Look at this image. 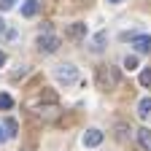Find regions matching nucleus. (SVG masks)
<instances>
[{"label": "nucleus", "mask_w": 151, "mask_h": 151, "mask_svg": "<svg viewBox=\"0 0 151 151\" xmlns=\"http://www.w3.org/2000/svg\"><path fill=\"white\" fill-rule=\"evenodd\" d=\"M38 49H41V51H46V54H54L57 49H60V38H57V35H51V32H46V35H41V38H38Z\"/></svg>", "instance_id": "3"}, {"label": "nucleus", "mask_w": 151, "mask_h": 151, "mask_svg": "<svg viewBox=\"0 0 151 151\" xmlns=\"http://www.w3.org/2000/svg\"><path fill=\"white\" fill-rule=\"evenodd\" d=\"M100 143H103V132H100V129H86L84 146H86V148H94V146H100Z\"/></svg>", "instance_id": "6"}, {"label": "nucleus", "mask_w": 151, "mask_h": 151, "mask_svg": "<svg viewBox=\"0 0 151 151\" xmlns=\"http://www.w3.org/2000/svg\"><path fill=\"white\" fill-rule=\"evenodd\" d=\"M138 116H140V119H148V116H151V97H143V100L138 103Z\"/></svg>", "instance_id": "8"}, {"label": "nucleus", "mask_w": 151, "mask_h": 151, "mask_svg": "<svg viewBox=\"0 0 151 151\" xmlns=\"http://www.w3.org/2000/svg\"><path fill=\"white\" fill-rule=\"evenodd\" d=\"M6 129H8V138H14L16 132H19V124H16V119H6Z\"/></svg>", "instance_id": "10"}, {"label": "nucleus", "mask_w": 151, "mask_h": 151, "mask_svg": "<svg viewBox=\"0 0 151 151\" xmlns=\"http://www.w3.org/2000/svg\"><path fill=\"white\" fill-rule=\"evenodd\" d=\"M38 14V0H27L22 6V16H35Z\"/></svg>", "instance_id": "9"}, {"label": "nucleus", "mask_w": 151, "mask_h": 151, "mask_svg": "<svg viewBox=\"0 0 151 151\" xmlns=\"http://www.w3.org/2000/svg\"><path fill=\"white\" fill-rule=\"evenodd\" d=\"M140 84H143V86H151V68H146V70L140 73Z\"/></svg>", "instance_id": "13"}, {"label": "nucleus", "mask_w": 151, "mask_h": 151, "mask_svg": "<svg viewBox=\"0 0 151 151\" xmlns=\"http://www.w3.org/2000/svg\"><path fill=\"white\" fill-rule=\"evenodd\" d=\"M108 3H119V0H108Z\"/></svg>", "instance_id": "19"}, {"label": "nucleus", "mask_w": 151, "mask_h": 151, "mask_svg": "<svg viewBox=\"0 0 151 151\" xmlns=\"http://www.w3.org/2000/svg\"><path fill=\"white\" fill-rule=\"evenodd\" d=\"M3 65H6V54L0 51V68H3Z\"/></svg>", "instance_id": "17"}, {"label": "nucleus", "mask_w": 151, "mask_h": 151, "mask_svg": "<svg viewBox=\"0 0 151 151\" xmlns=\"http://www.w3.org/2000/svg\"><path fill=\"white\" fill-rule=\"evenodd\" d=\"M103 43H105V32H100V35L92 41V49H94V51H100V49H103Z\"/></svg>", "instance_id": "12"}, {"label": "nucleus", "mask_w": 151, "mask_h": 151, "mask_svg": "<svg viewBox=\"0 0 151 151\" xmlns=\"http://www.w3.org/2000/svg\"><path fill=\"white\" fill-rule=\"evenodd\" d=\"M6 138H8V132H3V127H0V143H3Z\"/></svg>", "instance_id": "16"}, {"label": "nucleus", "mask_w": 151, "mask_h": 151, "mask_svg": "<svg viewBox=\"0 0 151 151\" xmlns=\"http://www.w3.org/2000/svg\"><path fill=\"white\" fill-rule=\"evenodd\" d=\"M138 143H140L143 151H151V129L148 127H140L138 129Z\"/></svg>", "instance_id": "7"}, {"label": "nucleus", "mask_w": 151, "mask_h": 151, "mask_svg": "<svg viewBox=\"0 0 151 151\" xmlns=\"http://www.w3.org/2000/svg\"><path fill=\"white\" fill-rule=\"evenodd\" d=\"M6 30V22H3V16H0V32H3Z\"/></svg>", "instance_id": "18"}, {"label": "nucleus", "mask_w": 151, "mask_h": 151, "mask_svg": "<svg viewBox=\"0 0 151 151\" xmlns=\"http://www.w3.org/2000/svg\"><path fill=\"white\" fill-rule=\"evenodd\" d=\"M65 35L70 41H81V38H86V24L84 22H73V24L65 27Z\"/></svg>", "instance_id": "4"}, {"label": "nucleus", "mask_w": 151, "mask_h": 151, "mask_svg": "<svg viewBox=\"0 0 151 151\" xmlns=\"http://www.w3.org/2000/svg\"><path fill=\"white\" fill-rule=\"evenodd\" d=\"M132 49L138 54H148L151 51V35H135L132 38Z\"/></svg>", "instance_id": "5"}, {"label": "nucleus", "mask_w": 151, "mask_h": 151, "mask_svg": "<svg viewBox=\"0 0 151 151\" xmlns=\"http://www.w3.org/2000/svg\"><path fill=\"white\" fill-rule=\"evenodd\" d=\"M124 68L127 70H135L138 68V57H127V60H124Z\"/></svg>", "instance_id": "14"}, {"label": "nucleus", "mask_w": 151, "mask_h": 151, "mask_svg": "<svg viewBox=\"0 0 151 151\" xmlns=\"http://www.w3.org/2000/svg\"><path fill=\"white\" fill-rule=\"evenodd\" d=\"M11 105H14V100H11V94H6V92H3V94H0V108H3V111H8Z\"/></svg>", "instance_id": "11"}, {"label": "nucleus", "mask_w": 151, "mask_h": 151, "mask_svg": "<svg viewBox=\"0 0 151 151\" xmlns=\"http://www.w3.org/2000/svg\"><path fill=\"white\" fill-rule=\"evenodd\" d=\"M14 6H16V0H0V11H8Z\"/></svg>", "instance_id": "15"}, {"label": "nucleus", "mask_w": 151, "mask_h": 151, "mask_svg": "<svg viewBox=\"0 0 151 151\" xmlns=\"http://www.w3.org/2000/svg\"><path fill=\"white\" fill-rule=\"evenodd\" d=\"M119 84V70L111 65H100L97 68V86L100 89H116Z\"/></svg>", "instance_id": "1"}, {"label": "nucleus", "mask_w": 151, "mask_h": 151, "mask_svg": "<svg viewBox=\"0 0 151 151\" xmlns=\"http://www.w3.org/2000/svg\"><path fill=\"white\" fill-rule=\"evenodd\" d=\"M54 76H57V81H62V84H73V81H78V70H76L73 65H57Z\"/></svg>", "instance_id": "2"}]
</instances>
